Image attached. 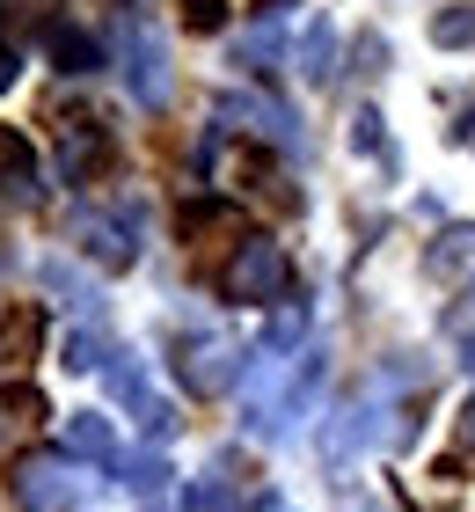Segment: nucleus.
<instances>
[{
  "label": "nucleus",
  "mask_w": 475,
  "mask_h": 512,
  "mask_svg": "<svg viewBox=\"0 0 475 512\" xmlns=\"http://www.w3.org/2000/svg\"><path fill=\"white\" fill-rule=\"evenodd\" d=\"M220 293L227 300H242V308H264V300L285 293V249L271 235H242L227 256V271H220Z\"/></svg>",
  "instance_id": "obj_1"
},
{
  "label": "nucleus",
  "mask_w": 475,
  "mask_h": 512,
  "mask_svg": "<svg viewBox=\"0 0 475 512\" xmlns=\"http://www.w3.org/2000/svg\"><path fill=\"white\" fill-rule=\"evenodd\" d=\"M81 249L95 256L103 271H132L139 264V213H81Z\"/></svg>",
  "instance_id": "obj_2"
},
{
  "label": "nucleus",
  "mask_w": 475,
  "mask_h": 512,
  "mask_svg": "<svg viewBox=\"0 0 475 512\" xmlns=\"http://www.w3.org/2000/svg\"><path fill=\"white\" fill-rule=\"evenodd\" d=\"M59 169L74 183H95L110 169V125L103 118H66V147H59Z\"/></svg>",
  "instance_id": "obj_3"
},
{
  "label": "nucleus",
  "mask_w": 475,
  "mask_h": 512,
  "mask_svg": "<svg viewBox=\"0 0 475 512\" xmlns=\"http://www.w3.org/2000/svg\"><path fill=\"white\" fill-rule=\"evenodd\" d=\"M125 74H132V96L139 103H161V96H169V59H161V37L154 30H132L125 37Z\"/></svg>",
  "instance_id": "obj_4"
},
{
  "label": "nucleus",
  "mask_w": 475,
  "mask_h": 512,
  "mask_svg": "<svg viewBox=\"0 0 475 512\" xmlns=\"http://www.w3.org/2000/svg\"><path fill=\"white\" fill-rule=\"evenodd\" d=\"M15 491L30 512H66V498H74V476L52 469V461H30V469H15Z\"/></svg>",
  "instance_id": "obj_5"
},
{
  "label": "nucleus",
  "mask_w": 475,
  "mask_h": 512,
  "mask_svg": "<svg viewBox=\"0 0 475 512\" xmlns=\"http://www.w3.org/2000/svg\"><path fill=\"white\" fill-rule=\"evenodd\" d=\"M0 191L8 198H37L44 183H37V154H30V139H22L15 125H0Z\"/></svg>",
  "instance_id": "obj_6"
},
{
  "label": "nucleus",
  "mask_w": 475,
  "mask_h": 512,
  "mask_svg": "<svg viewBox=\"0 0 475 512\" xmlns=\"http://www.w3.org/2000/svg\"><path fill=\"white\" fill-rule=\"evenodd\" d=\"M44 44H52V66H59V74H95V66H103V44L81 37L74 22H52V30H44Z\"/></svg>",
  "instance_id": "obj_7"
},
{
  "label": "nucleus",
  "mask_w": 475,
  "mask_h": 512,
  "mask_svg": "<svg viewBox=\"0 0 475 512\" xmlns=\"http://www.w3.org/2000/svg\"><path fill=\"white\" fill-rule=\"evenodd\" d=\"M300 74H307V81H329V74H337V22H329V15L307 22V37H300Z\"/></svg>",
  "instance_id": "obj_8"
},
{
  "label": "nucleus",
  "mask_w": 475,
  "mask_h": 512,
  "mask_svg": "<svg viewBox=\"0 0 475 512\" xmlns=\"http://www.w3.org/2000/svg\"><path fill=\"white\" fill-rule=\"evenodd\" d=\"M183 512H242V483H234L227 469H212V476H198L183 491Z\"/></svg>",
  "instance_id": "obj_9"
},
{
  "label": "nucleus",
  "mask_w": 475,
  "mask_h": 512,
  "mask_svg": "<svg viewBox=\"0 0 475 512\" xmlns=\"http://www.w3.org/2000/svg\"><path fill=\"white\" fill-rule=\"evenodd\" d=\"M424 264H432V278H461V271L475 264V227H468V220H461V227H446Z\"/></svg>",
  "instance_id": "obj_10"
},
{
  "label": "nucleus",
  "mask_w": 475,
  "mask_h": 512,
  "mask_svg": "<svg viewBox=\"0 0 475 512\" xmlns=\"http://www.w3.org/2000/svg\"><path fill=\"white\" fill-rule=\"evenodd\" d=\"M432 44L439 52H475V0H454V8L432 15Z\"/></svg>",
  "instance_id": "obj_11"
},
{
  "label": "nucleus",
  "mask_w": 475,
  "mask_h": 512,
  "mask_svg": "<svg viewBox=\"0 0 475 512\" xmlns=\"http://www.w3.org/2000/svg\"><path fill=\"white\" fill-rule=\"evenodd\" d=\"M66 447H74V454H88V461H110L117 447H110V425H103V417H74V425H66Z\"/></svg>",
  "instance_id": "obj_12"
},
{
  "label": "nucleus",
  "mask_w": 475,
  "mask_h": 512,
  "mask_svg": "<svg viewBox=\"0 0 475 512\" xmlns=\"http://www.w3.org/2000/svg\"><path fill=\"white\" fill-rule=\"evenodd\" d=\"M66 366H74V374H81V366H88V374H95V366H110V352H103V337H95V330H81V337H66Z\"/></svg>",
  "instance_id": "obj_13"
},
{
  "label": "nucleus",
  "mask_w": 475,
  "mask_h": 512,
  "mask_svg": "<svg viewBox=\"0 0 475 512\" xmlns=\"http://www.w3.org/2000/svg\"><path fill=\"white\" fill-rule=\"evenodd\" d=\"M351 147H359V154H388V139H380V110H359V118H351Z\"/></svg>",
  "instance_id": "obj_14"
},
{
  "label": "nucleus",
  "mask_w": 475,
  "mask_h": 512,
  "mask_svg": "<svg viewBox=\"0 0 475 512\" xmlns=\"http://www.w3.org/2000/svg\"><path fill=\"white\" fill-rule=\"evenodd\" d=\"M183 22H190V30H220V22H227V0H183Z\"/></svg>",
  "instance_id": "obj_15"
},
{
  "label": "nucleus",
  "mask_w": 475,
  "mask_h": 512,
  "mask_svg": "<svg viewBox=\"0 0 475 512\" xmlns=\"http://www.w3.org/2000/svg\"><path fill=\"white\" fill-rule=\"evenodd\" d=\"M8 81H15V52L0 44V88H8Z\"/></svg>",
  "instance_id": "obj_16"
},
{
  "label": "nucleus",
  "mask_w": 475,
  "mask_h": 512,
  "mask_svg": "<svg viewBox=\"0 0 475 512\" xmlns=\"http://www.w3.org/2000/svg\"><path fill=\"white\" fill-rule=\"evenodd\" d=\"M461 139H468V147H475V118H461Z\"/></svg>",
  "instance_id": "obj_17"
}]
</instances>
